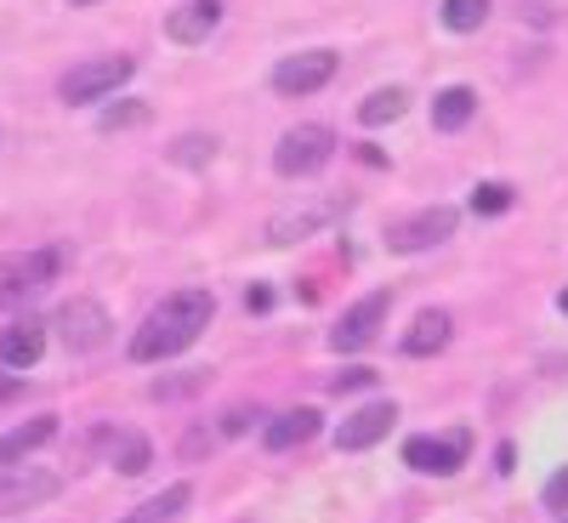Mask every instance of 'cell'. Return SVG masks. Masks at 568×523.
<instances>
[{
	"instance_id": "obj_3",
	"label": "cell",
	"mask_w": 568,
	"mask_h": 523,
	"mask_svg": "<svg viewBox=\"0 0 568 523\" xmlns=\"http://www.w3.org/2000/svg\"><path fill=\"white\" fill-rule=\"evenodd\" d=\"M329 154H336V131L329 125H291L278 137V149H273V171L278 177H313L329 165Z\"/></svg>"
},
{
	"instance_id": "obj_16",
	"label": "cell",
	"mask_w": 568,
	"mask_h": 523,
	"mask_svg": "<svg viewBox=\"0 0 568 523\" xmlns=\"http://www.w3.org/2000/svg\"><path fill=\"white\" fill-rule=\"evenodd\" d=\"M313 433H318V410H313V404H302V410H284L278 421H267V426H262V444H267L273 455H284V450L307 444Z\"/></svg>"
},
{
	"instance_id": "obj_13",
	"label": "cell",
	"mask_w": 568,
	"mask_h": 523,
	"mask_svg": "<svg viewBox=\"0 0 568 523\" xmlns=\"http://www.w3.org/2000/svg\"><path fill=\"white\" fill-rule=\"evenodd\" d=\"M45 330L52 324H40V319H18L0 330V364L7 370H34L40 353H45Z\"/></svg>"
},
{
	"instance_id": "obj_6",
	"label": "cell",
	"mask_w": 568,
	"mask_h": 523,
	"mask_svg": "<svg viewBox=\"0 0 568 523\" xmlns=\"http://www.w3.org/2000/svg\"><path fill=\"white\" fill-rule=\"evenodd\" d=\"M336 217H347V194L284 205V211H273V217H267V245H296V240H313V233H318V228H329Z\"/></svg>"
},
{
	"instance_id": "obj_11",
	"label": "cell",
	"mask_w": 568,
	"mask_h": 523,
	"mask_svg": "<svg viewBox=\"0 0 568 523\" xmlns=\"http://www.w3.org/2000/svg\"><path fill=\"white\" fill-rule=\"evenodd\" d=\"M466 450H471V433L460 426V433H449V439H409V444H404V461H409L415 472L449 479V472L466 466Z\"/></svg>"
},
{
	"instance_id": "obj_10",
	"label": "cell",
	"mask_w": 568,
	"mask_h": 523,
	"mask_svg": "<svg viewBox=\"0 0 568 523\" xmlns=\"http://www.w3.org/2000/svg\"><path fill=\"white\" fill-rule=\"evenodd\" d=\"M329 74H336V52H296V58H284L273 69V91H284V98H307V91L329 86Z\"/></svg>"
},
{
	"instance_id": "obj_31",
	"label": "cell",
	"mask_w": 568,
	"mask_h": 523,
	"mask_svg": "<svg viewBox=\"0 0 568 523\" xmlns=\"http://www.w3.org/2000/svg\"><path fill=\"white\" fill-rule=\"evenodd\" d=\"M18 388H23V382H18V375H7V382H0V399H12Z\"/></svg>"
},
{
	"instance_id": "obj_23",
	"label": "cell",
	"mask_w": 568,
	"mask_h": 523,
	"mask_svg": "<svg viewBox=\"0 0 568 523\" xmlns=\"http://www.w3.org/2000/svg\"><path fill=\"white\" fill-rule=\"evenodd\" d=\"M484 23H489V0H444V29L478 34Z\"/></svg>"
},
{
	"instance_id": "obj_14",
	"label": "cell",
	"mask_w": 568,
	"mask_h": 523,
	"mask_svg": "<svg viewBox=\"0 0 568 523\" xmlns=\"http://www.w3.org/2000/svg\"><path fill=\"white\" fill-rule=\"evenodd\" d=\"M216 23H222L216 0H187V7H176V12L165 18V34H171L176 46H205V40L216 34Z\"/></svg>"
},
{
	"instance_id": "obj_27",
	"label": "cell",
	"mask_w": 568,
	"mask_h": 523,
	"mask_svg": "<svg viewBox=\"0 0 568 523\" xmlns=\"http://www.w3.org/2000/svg\"><path fill=\"white\" fill-rule=\"evenodd\" d=\"M369 382H375V370L353 364V370H342V375H329V393H364Z\"/></svg>"
},
{
	"instance_id": "obj_26",
	"label": "cell",
	"mask_w": 568,
	"mask_h": 523,
	"mask_svg": "<svg viewBox=\"0 0 568 523\" xmlns=\"http://www.w3.org/2000/svg\"><path fill=\"white\" fill-rule=\"evenodd\" d=\"M205 382H211V375H205V370H187V375H182V382H154V399H182V393H200Z\"/></svg>"
},
{
	"instance_id": "obj_12",
	"label": "cell",
	"mask_w": 568,
	"mask_h": 523,
	"mask_svg": "<svg viewBox=\"0 0 568 523\" xmlns=\"http://www.w3.org/2000/svg\"><path fill=\"white\" fill-rule=\"evenodd\" d=\"M393 421H398V404L393 399H375L364 410H353L342 426H336V450H369V444H382L393 433Z\"/></svg>"
},
{
	"instance_id": "obj_1",
	"label": "cell",
	"mask_w": 568,
	"mask_h": 523,
	"mask_svg": "<svg viewBox=\"0 0 568 523\" xmlns=\"http://www.w3.org/2000/svg\"><path fill=\"white\" fill-rule=\"evenodd\" d=\"M216 313V296L211 291H176L165 296L149 319H142V330L131 336V359L136 364H160V359H176L200 342V330L211 324Z\"/></svg>"
},
{
	"instance_id": "obj_7",
	"label": "cell",
	"mask_w": 568,
	"mask_h": 523,
	"mask_svg": "<svg viewBox=\"0 0 568 523\" xmlns=\"http://www.w3.org/2000/svg\"><path fill=\"white\" fill-rule=\"evenodd\" d=\"M387 313H393V291H369L364 302H353V308L336 319V330H329V348H336V353H364V348L387 330Z\"/></svg>"
},
{
	"instance_id": "obj_28",
	"label": "cell",
	"mask_w": 568,
	"mask_h": 523,
	"mask_svg": "<svg viewBox=\"0 0 568 523\" xmlns=\"http://www.w3.org/2000/svg\"><path fill=\"white\" fill-rule=\"evenodd\" d=\"M251 421H262V410H256V404H251V410H245V404H233V410L222 415V439H240Z\"/></svg>"
},
{
	"instance_id": "obj_21",
	"label": "cell",
	"mask_w": 568,
	"mask_h": 523,
	"mask_svg": "<svg viewBox=\"0 0 568 523\" xmlns=\"http://www.w3.org/2000/svg\"><path fill=\"white\" fill-rule=\"evenodd\" d=\"M404 109H409V91L404 86L369 91V98L358 103V125H393V120H404Z\"/></svg>"
},
{
	"instance_id": "obj_25",
	"label": "cell",
	"mask_w": 568,
	"mask_h": 523,
	"mask_svg": "<svg viewBox=\"0 0 568 523\" xmlns=\"http://www.w3.org/2000/svg\"><path fill=\"white\" fill-rule=\"evenodd\" d=\"M131 125H149V103H114L98 114V131H131Z\"/></svg>"
},
{
	"instance_id": "obj_22",
	"label": "cell",
	"mask_w": 568,
	"mask_h": 523,
	"mask_svg": "<svg viewBox=\"0 0 568 523\" xmlns=\"http://www.w3.org/2000/svg\"><path fill=\"white\" fill-rule=\"evenodd\" d=\"M211 160H216V137L211 131H187V137L171 142V165H182V171H205Z\"/></svg>"
},
{
	"instance_id": "obj_30",
	"label": "cell",
	"mask_w": 568,
	"mask_h": 523,
	"mask_svg": "<svg viewBox=\"0 0 568 523\" xmlns=\"http://www.w3.org/2000/svg\"><path fill=\"white\" fill-rule=\"evenodd\" d=\"M245 308H256V313H267V308H273V291H262V284H256V291L245 296Z\"/></svg>"
},
{
	"instance_id": "obj_29",
	"label": "cell",
	"mask_w": 568,
	"mask_h": 523,
	"mask_svg": "<svg viewBox=\"0 0 568 523\" xmlns=\"http://www.w3.org/2000/svg\"><path fill=\"white\" fill-rule=\"evenodd\" d=\"M551 512H568V466H557L551 479H546V495H540Z\"/></svg>"
},
{
	"instance_id": "obj_19",
	"label": "cell",
	"mask_w": 568,
	"mask_h": 523,
	"mask_svg": "<svg viewBox=\"0 0 568 523\" xmlns=\"http://www.w3.org/2000/svg\"><path fill=\"white\" fill-rule=\"evenodd\" d=\"M187 501H194V490H187V484H171V490H160L154 501H142L136 512H125L120 523H176V512H182Z\"/></svg>"
},
{
	"instance_id": "obj_24",
	"label": "cell",
	"mask_w": 568,
	"mask_h": 523,
	"mask_svg": "<svg viewBox=\"0 0 568 523\" xmlns=\"http://www.w3.org/2000/svg\"><path fill=\"white\" fill-rule=\"evenodd\" d=\"M471 211H478V217L511 211V188H506V182H478V188H471Z\"/></svg>"
},
{
	"instance_id": "obj_18",
	"label": "cell",
	"mask_w": 568,
	"mask_h": 523,
	"mask_svg": "<svg viewBox=\"0 0 568 523\" xmlns=\"http://www.w3.org/2000/svg\"><path fill=\"white\" fill-rule=\"evenodd\" d=\"M109 466H120L125 479H136V472L154 466V444L142 439V433H114L109 439Z\"/></svg>"
},
{
	"instance_id": "obj_32",
	"label": "cell",
	"mask_w": 568,
	"mask_h": 523,
	"mask_svg": "<svg viewBox=\"0 0 568 523\" xmlns=\"http://www.w3.org/2000/svg\"><path fill=\"white\" fill-rule=\"evenodd\" d=\"M557 308H562V313H568V291H562V296H557Z\"/></svg>"
},
{
	"instance_id": "obj_2",
	"label": "cell",
	"mask_w": 568,
	"mask_h": 523,
	"mask_svg": "<svg viewBox=\"0 0 568 523\" xmlns=\"http://www.w3.org/2000/svg\"><path fill=\"white\" fill-rule=\"evenodd\" d=\"M69 268L63 251H18V257H0V308H23L34 291H45L58 273Z\"/></svg>"
},
{
	"instance_id": "obj_4",
	"label": "cell",
	"mask_w": 568,
	"mask_h": 523,
	"mask_svg": "<svg viewBox=\"0 0 568 523\" xmlns=\"http://www.w3.org/2000/svg\"><path fill=\"white\" fill-rule=\"evenodd\" d=\"M131 58H91V63H74L63 80H58V98L63 103H103L131 80Z\"/></svg>"
},
{
	"instance_id": "obj_8",
	"label": "cell",
	"mask_w": 568,
	"mask_h": 523,
	"mask_svg": "<svg viewBox=\"0 0 568 523\" xmlns=\"http://www.w3.org/2000/svg\"><path fill=\"white\" fill-rule=\"evenodd\" d=\"M58 495H63V479H58V472H45V466H7V472H0V517L34 512V506L58 501Z\"/></svg>"
},
{
	"instance_id": "obj_5",
	"label": "cell",
	"mask_w": 568,
	"mask_h": 523,
	"mask_svg": "<svg viewBox=\"0 0 568 523\" xmlns=\"http://www.w3.org/2000/svg\"><path fill=\"white\" fill-rule=\"evenodd\" d=\"M52 330H58V342H63L69 353H98V348L109 342L114 319H109V308H103V302L74 296V302H63V308L52 313Z\"/></svg>"
},
{
	"instance_id": "obj_20",
	"label": "cell",
	"mask_w": 568,
	"mask_h": 523,
	"mask_svg": "<svg viewBox=\"0 0 568 523\" xmlns=\"http://www.w3.org/2000/svg\"><path fill=\"white\" fill-rule=\"evenodd\" d=\"M471 114H478V98H471L466 86H449V91H438V98H433V125L438 131H460Z\"/></svg>"
},
{
	"instance_id": "obj_33",
	"label": "cell",
	"mask_w": 568,
	"mask_h": 523,
	"mask_svg": "<svg viewBox=\"0 0 568 523\" xmlns=\"http://www.w3.org/2000/svg\"><path fill=\"white\" fill-rule=\"evenodd\" d=\"M69 7H91V0H69Z\"/></svg>"
},
{
	"instance_id": "obj_15",
	"label": "cell",
	"mask_w": 568,
	"mask_h": 523,
	"mask_svg": "<svg viewBox=\"0 0 568 523\" xmlns=\"http://www.w3.org/2000/svg\"><path fill=\"white\" fill-rule=\"evenodd\" d=\"M449 336H455V319H449L444 308H426V313H415V324H409L404 353H409V359H433V353L449 348Z\"/></svg>"
},
{
	"instance_id": "obj_9",
	"label": "cell",
	"mask_w": 568,
	"mask_h": 523,
	"mask_svg": "<svg viewBox=\"0 0 568 523\" xmlns=\"http://www.w3.org/2000/svg\"><path fill=\"white\" fill-rule=\"evenodd\" d=\"M449 233H455V211L449 205H420L415 217H398L387 228V245L409 257V251H426V245H444Z\"/></svg>"
},
{
	"instance_id": "obj_17",
	"label": "cell",
	"mask_w": 568,
	"mask_h": 523,
	"mask_svg": "<svg viewBox=\"0 0 568 523\" xmlns=\"http://www.w3.org/2000/svg\"><path fill=\"white\" fill-rule=\"evenodd\" d=\"M52 439H58V415H34V421L12 426V433L0 439V472H7V466H18L23 455H34L40 444H52Z\"/></svg>"
}]
</instances>
